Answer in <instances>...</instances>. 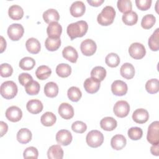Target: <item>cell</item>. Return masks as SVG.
Here are the masks:
<instances>
[{
    "mask_svg": "<svg viewBox=\"0 0 159 159\" xmlns=\"http://www.w3.org/2000/svg\"><path fill=\"white\" fill-rule=\"evenodd\" d=\"M88 25L84 20H78L76 22L69 24L66 29V32L71 40L76 37H82L88 31Z\"/></svg>",
    "mask_w": 159,
    "mask_h": 159,
    "instance_id": "1",
    "label": "cell"
},
{
    "mask_svg": "<svg viewBox=\"0 0 159 159\" xmlns=\"http://www.w3.org/2000/svg\"><path fill=\"white\" fill-rule=\"evenodd\" d=\"M116 11L112 6H106L98 14L97 17L98 22L104 26L111 25L115 18Z\"/></svg>",
    "mask_w": 159,
    "mask_h": 159,
    "instance_id": "2",
    "label": "cell"
},
{
    "mask_svg": "<svg viewBox=\"0 0 159 159\" xmlns=\"http://www.w3.org/2000/svg\"><path fill=\"white\" fill-rule=\"evenodd\" d=\"M17 86L12 81H6L3 82L0 87L1 96L6 99L14 98L17 93Z\"/></svg>",
    "mask_w": 159,
    "mask_h": 159,
    "instance_id": "3",
    "label": "cell"
},
{
    "mask_svg": "<svg viewBox=\"0 0 159 159\" xmlns=\"http://www.w3.org/2000/svg\"><path fill=\"white\" fill-rule=\"evenodd\" d=\"M87 144L92 148L101 146L104 142L103 134L99 130H93L89 132L86 137Z\"/></svg>",
    "mask_w": 159,
    "mask_h": 159,
    "instance_id": "4",
    "label": "cell"
},
{
    "mask_svg": "<svg viewBox=\"0 0 159 159\" xmlns=\"http://www.w3.org/2000/svg\"><path fill=\"white\" fill-rule=\"evenodd\" d=\"M147 141L152 145L159 143V122L154 121L152 122L148 128Z\"/></svg>",
    "mask_w": 159,
    "mask_h": 159,
    "instance_id": "5",
    "label": "cell"
},
{
    "mask_svg": "<svg viewBox=\"0 0 159 159\" xmlns=\"http://www.w3.org/2000/svg\"><path fill=\"white\" fill-rule=\"evenodd\" d=\"M7 35L9 39L13 41L19 40L23 35L24 29L23 26L17 23L12 24L7 28Z\"/></svg>",
    "mask_w": 159,
    "mask_h": 159,
    "instance_id": "6",
    "label": "cell"
},
{
    "mask_svg": "<svg viewBox=\"0 0 159 159\" xmlns=\"http://www.w3.org/2000/svg\"><path fill=\"white\" fill-rule=\"evenodd\" d=\"M129 53L131 57L134 59L139 60L142 58L146 53L144 45L139 42L132 43L129 48Z\"/></svg>",
    "mask_w": 159,
    "mask_h": 159,
    "instance_id": "7",
    "label": "cell"
},
{
    "mask_svg": "<svg viewBox=\"0 0 159 159\" xmlns=\"http://www.w3.org/2000/svg\"><path fill=\"white\" fill-rule=\"evenodd\" d=\"M113 111L116 116L123 118L129 114L130 111V106L125 101H118L114 106Z\"/></svg>",
    "mask_w": 159,
    "mask_h": 159,
    "instance_id": "8",
    "label": "cell"
},
{
    "mask_svg": "<svg viewBox=\"0 0 159 159\" xmlns=\"http://www.w3.org/2000/svg\"><path fill=\"white\" fill-rule=\"evenodd\" d=\"M97 46L96 42L90 39L83 40L80 45V49L82 53L86 56H91L96 51Z\"/></svg>",
    "mask_w": 159,
    "mask_h": 159,
    "instance_id": "9",
    "label": "cell"
},
{
    "mask_svg": "<svg viewBox=\"0 0 159 159\" xmlns=\"http://www.w3.org/2000/svg\"><path fill=\"white\" fill-rule=\"evenodd\" d=\"M5 115L9 120L16 122L21 119L22 117V112L17 106H12L6 109Z\"/></svg>",
    "mask_w": 159,
    "mask_h": 159,
    "instance_id": "10",
    "label": "cell"
},
{
    "mask_svg": "<svg viewBox=\"0 0 159 159\" xmlns=\"http://www.w3.org/2000/svg\"><path fill=\"white\" fill-rule=\"evenodd\" d=\"M55 138L57 143L63 146L68 145L71 142L73 139L71 132L65 129L60 130L57 133Z\"/></svg>",
    "mask_w": 159,
    "mask_h": 159,
    "instance_id": "11",
    "label": "cell"
},
{
    "mask_svg": "<svg viewBox=\"0 0 159 159\" xmlns=\"http://www.w3.org/2000/svg\"><path fill=\"white\" fill-rule=\"evenodd\" d=\"M101 81L98 80L90 77L85 80L84 82V88L86 91L90 94H93L98 91L100 88Z\"/></svg>",
    "mask_w": 159,
    "mask_h": 159,
    "instance_id": "12",
    "label": "cell"
},
{
    "mask_svg": "<svg viewBox=\"0 0 159 159\" xmlns=\"http://www.w3.org/2000/svg\"><path fill=\"white\" fill-rule=\"evenodd\" d=\"M127 84L121 80H116L111 84V91L112 93L118 96L125 95L127 92Z\"/></svg>",
    "mask_w": 159,
    "mask_h": 159,
    "instance_id": "13",
    "label": "cell"
},
{
    "mask_svg": "<svg viewBox=\"0 0 159 159\" xmlns=\"http://www.w3.org/2000/svg\"><path fill=\"white\" fill-rule=\"evenodd\" d=\"M86 10V6L83 1H76L73 2L70 7V11L71 16L75 17L82 16Z\"/></svg>",
    "mask_w": 159,
    "mask_h": 159,
    "instance_id": "14",
    "label": "cell"
},
{
    "mask_svg": "<svg viewBox=\"0 0 159 159\" xmlns=\"http://www.w3.org/2000/svg\"><path fill=\"white\" fill-rule=\"evenodd\" d=\"M58 114L65 119H70L74 116L73 107L67 102H63L58 107Z\"/></svg>",
    "mask_w": 159,
    "mask_h": 159,
    "instance_id": "15",
    "label": "cell"
},
{
    "mask_svg": "<svg viewBox=\"0 0 159 159\" xmlns=\"http://www.w3.org/2000/svg\"><path fill=\"white\" fill-rule=\"evenodd\" d=\"M149 119L148 111L143 108L136 109L132 114V119L137 124L145 123Z\"/></svg>",
    "mask_w": 159,
    "mask_h": 159,
    "instance_id": "16",
    "label": "cell"
},
{
    "mask_svg": "<svg viewBox=\"0 0 159 159\" xmlns=\"http://www.w3.org/2000/svg\"><path fill=\"white\" fill-rule=\"evenodd\" d=\"M62 32V27L58 22L49 24L47 28V33L48 37L60 38Z\"/></svg>",
    "mask_w": 159,
    "mask_h": 159,
    "instance_id": "17",
    "label": "cell"
},
{
    "mask_svg": "<svg viewBox=\"0 0 159 159\" xmlns=\"http://www.w3.org/2000/svg\"><path fill=\"white\" fill-rule=\"evenodd\" d=\"M42 102L37 99L29 100L26 104V108L27 111L32 114H37L40 113L43 110Z\"/></svg>",
    "mask_w": 159,
    "mask_h": 159,
    "instance_id": "18",
    "label": "cell"
},
{
    "mask_svg": "<svg viewBox=\"0 0 159 159\" xmlns=\"http://www.w3.org/2000/svg\"><path fill=\"white\" fill-rule=\"evenodd\" d=\"M126 139L121 134H117L113 136L111 140L112 148L116 150H122L126 145Z\"/></svg>",
    "mask_w": 159,
    "mask_h": 159,
    "instance_id": "19",
    "label": "cell"
},
{
    "mask_svg": "<svg viewBox=\"0 0 159 159\" xmlns=\"http://www.w3.org/2000/svg\"><path fill=\"white\" fill-rule=\"evenodd\" d=\"M63 57L71 63H76L78 58V54L76 49L72 46H67L63 49Z\"/></svg>",
    "mask_w": 159,
    "mask_h": 159,
    "instance_id": "20",
    "label": "cell"
},
{
    "mask_svg": "<svg viewBox=\"0 0 159 159\" xmlns=\"http://www.w3.org/2000/svg\"><path fill=\"white\" fill-rule=\"evenodd\" d=\"M49 159H61L63 157V150L60 145H53L47 151Z\"/></svg>",
    "mask_w": 159,
    "mask_h": 159,
    "instance_id": "21",
    "label": "cell"
},
{
    "mask_svg": "<svg viewBox=\"0 0 159 159\" xmlns=\"http://www.w3.org/2000/svg\"><path fill=\"white\" fill-rule=\"evenodd\" d=\"M43 19L47 24L58 22L60 19L58 12L55 9H48L43 13Z\"/></svg>",
    "mask_w": 159,
    "mask_h": 159,
    "instance_id": "22",
    "label": "cell"
},
{
    "mask_svg": "<svg viewBox=\"0 0 159 159\" xmlns=\"http://www.w3.org/2000/svg\"><path fill=\"white\" fill-rule=\"evenodd\" d=\"M25 47L27 51L31 53H38L41 48L40 42L35 38H29L25 42Z\"/></svg>",
    "mask_w": 159,
    "mask_h": 159,
    "instance_id": "23",
    "label": "cell"
},
{
    "mask_svg": "<svg viewBox=\"0 0 159 159\" xmlns=\"http://www.w3.org/2000/svg\"><path fill=\"white\" fill-rule=\"evenodd\" d=\"M120 73L124 78L127 80L132 79L135 75L134 66L130 63H125L121 66Z\"/></svg>",
    "mask_w": 159,
    "mask_h": 159,
    "instance_id": "24",
    "label": "cell"
},
{
    "mask_svg": "<svg viewBox=\"0 0 159 159\" xmlns=\"http://www.w3.org/2000/svg\"><path fill=\"white\" fill-rule=\"evenodd\" d=\"M117 122L115 119L112 117H106L100 121L101 127L106 131H112L117 127Z\"/></svg>",
    "mask_w": 159,
    "mask_h": 159,
    "instance_id": "25",
    "label": "cell"
},
{
    "mask_svg": "<svg viewBox=\"0 0 159 159\" xmlns=\"http://www.w3.org/2000/svg\"><path fill=\"white\" fill-rule=\"evenodd\" d=\"M32 136V132L29 129L22 128L17 133V140L19 143L25 144L31 140Z\"/></svg>",
    "mask_w": 159,
    "mask_h": 159,
    "instance_id": "26",
    "label": "cell"
},
{
    "mask_svg": "<svg viewBox=\"0 0 159 159\" xmlns=\"http://www.w3.org/2000/svg\"><path fill=\"white\" fill-rule=\"evenodd\" d=\"M9 16L13 20H20L24 16L23 9L19 5L14 4L8 9Z\"/></svg>",
    "mask_w": 159,
    "mask_h": 159,
    "instance_id": "27",
    "label": "cell"
},
{
    "mask_svg": "<svg viewBox=\"0 0 159 159\" xmlns=\"http://www.w3.org/2000/svg\"><path fill=\"white\" fill-rule=\"evenodd\" d=\"M44 93L49 98H54L58 93V86L55 82L50 81L46 83L44 86Z\"/></svg>",
    "mask_w": 159,
    "mask_h": 159,
    "instance_id": "28",
    "label": "cell"
},
{
    "mask_svg": "<svg viewBox=\"0 0 159 159\" xmlns=\"http://www.w3.org/2000/svg\"><path fill=\"white\" fill-rule=\"evenodd\" d=\"M148 47L152 51H158L159 49V29L157 28L151 35L148 41Z\"/></svg>",
    "mask_w": 159,
    "mask_h": 159,
    "instance_id": "29",
    "label": "cell"
},
{
    "mask_svg": "<svg viewBox=\"0 0 159 159\" xmlns=\"http://www.w3.org/2000/svg\"><path fill=\"white\" fill-rule=\"evenodd\" d=\"M52 73V70L47 65H41L39 66L35 71L37 78L40 80L47 79Z\"/></svg>",
    "mask_w": 159,
    "mask_h": 159,
    "instance_id": "30",
    "label": "cell"
},
{
    "mask_svg": "<svg viewBox=\"0 0 159 159\" xmlns=\"http://www.w3.org/2000/svg\"><path fill=\"white\" fill-rule=\"evenodd\" d=\"M57 120L56 116L52 112H46L40 117V122L42 124L45 126L50 127L55 124Z\"/></svg>",
    "mask_w": 159,
    "mask_h": 159,
    "instance_id": "31",
    "label": "cell"
},
{
    "mask_svg": "<svg viewBox=\"0 0 159 159\" xmlns=\"http://www.w3.org/2000/svg\"><path fill=\"white\" fill-rule=\"evenodd\" d=\"M122 22L127 25H133L137 22L138 15L134 11H129L122 15Z\"/></svg>",
    "mask_w": 159,
    "mask_h": 159,
    "instance_id": "32",
    "label": "cell"
},
{
    "mask_svg": "<svg viewBox=\"0 0 159 159\" xmlns=\"http://www.w3.org/2000/svg\"><path fill=\"white\" fill-rule=\"evenodd\" d=\"M61 45L60 38L47 37L45 42V46L49 51H55L58 49Z\"/></svg>",
    "mask_w": 159,
    "mask_h": 159,
    "instance_id": "33",
    "label": "cell"
},
{
    "mask_svg": "<svg viewBox=\"0 0 159 159\" xmlns=\"http://www.w3.org/2000/svg\"><path fill=\"white\" fill-rule=\"evenodd\" d=\"M71 68L66 63H60L56 67V73L61 78H66L71 75Z\"/></svg>",
    "mask_w": 159,
    "mask_h": 159,
    "instance_id": "34",
    "label": "cell"
},
{
    "mask_svg": "<svg viewBox=\"0 0 159 159\" xmlns=\"http://www.w3.org/2000/svg\"><path fill=\"white\" fill-rule=\"evenodd\" d=\"M35 65V60L30 57H24L19 61V66L23 70H30Z\"/></svg>",
    "mask_w": 159,
    "mask_h": 159,
    "instance_id": "35",
    "label": "cell"
},
{
    "mask_svg": "<svg viewBox=\"0 0 159 159\" xmlns=\"http://www.w3.org/2000/svg\"><path fill=\"white\" fill-rule=\"evenodd\" d=\"M106 76V69L101 66H97L93 68L91 71V76L102 81Z\"/></svg>",
    "mask_w": 159,
    "mask_h": 159,
    "instance_id": "36",
    "label": "cell"
},
{
    "mask_svg": "<svg viewBox=\"0 0 159 159\" xmlns=\"http://www.w3.org/2000/svg\"><path fill=\"white\" fill-rule=\"evenodd\" d=\"M155 22L156 18L153 14H146L142 19L141 26L145 29H149L153 26Z\"/></svg>",
    "mask_w": 159,
    "mask_h": 159,
    "instance_id": "37",
    "label": "cell"
},
{
    "mask_svg": "<svg viewBox=\"0 0 159 159\" xmlns=\"http://www.w3.org/2000/svg\"><path fill=\"white\" fill-rule=\"evenodd\" d=\"M68 98L73 102H78L82 96V93L80 89L76 86L70 87L67 91Z\"/></svg>",
    "mask_w": 159,
    "mask_h": 159,
    "instance_id": "38",
    "label": "cell"
},
{
    "mask_svg": "<svg viewBox=\"0 0 159 159\" xmlns=\"http://www.w3.org/2000/svg\"><path fill=\"white\" fill-rule=\"evenodd\" d=\"M106 65L111 68L116 67L120 63V58L116 53H110L105 58Z\"/></svg>",
    "mask_w": 159,
    "mask_h": 159,
    "instance_id": "39",
    "label": "cell"
},
{
    "mask_svg": "<svg viewBox=\"0 0 159 159\" xmlns=\"http://www.w3.org/2000/svg\"><path fill=\"white\" fill-rule=\"evenodd\" d=\"M40 84L37 81H31L25 86V92L29 95H36L40 91Z\"/></svg>",
    "mask_w": 159,
    "mask_h": 159,
    "instance_id": "40",
    "label": "cell"
},
{
    "mask_svg": "<svg viewBox=\"0 0 159 159\" xmlns=\"http://www.w3.org/2000/svg\"><path fill=\"white\" fill-rule=\"evenodd\" d=\"M145 89L150 94H155L158 91V80L156 78L148 80L145 84Z\"/></svg>",
    "mask_w": 159,
    "mask_h": 159,
    "instance_id": "41",
    "label": "cell"
},
{
    "mask_svg": "<svg viewBox=\"0 0 159 159\" xmlns=\"http://www.w3.org/2000/svg\"><path fill=\"white\" fill-rule=\"evenodd\" d=\"M127 134L131 140H137L142 138L143 135V130L140 127H132L128 130Z\"/></svg>",
    "mask_w": 159,
    "mask_h": 159,
    "instance_id": "42",
    "label": "cell"
},
{
    "mask_svg": "<svg viewBox=\"0 0 159 159\" xmlns=\"http://www.w3.org/2000/svg\"><path fill=\"white\" fill-rule=\"evenodd\" d=\"M117 6L119 11L124 14L131 11L132 8V2L130 0H118Z\"/></svg>",
    "mask_w": 159,
    "mask_h": 159,
    "instance_id": "43",
    "label": "cell"
},
{
    "mask_svg": "<svg viewBox=\"0 0 159 159\" xmlns=\"http://www.w3.org/2000/svg\"><path fill=\"white\" fill-rule=\"evenodd\" d=\"M71 129L76 133H79V134H82L84 133L86 129H87V126L86 124L82 122V121H80V120H77L74 122L72 125H71Z\"/></svg>",
    "mask_w": 159,
    "mask_h": 159,
    "instance_id": "44",
    "label": "cell"
},
{
    "mask_svg": "<svg viewBox=\"0 0 159 159\" xmlns=\"http://www.w3.org/2000/svg\"><path fill=\"white\" fill-rule=\"evenodd\" d=\"M13 72L12 67L8 63H2L1 65L0 74L2 77H9L11 76Z\"/></svg>",
    "mask_w": 159,
    "mask_h": 159,
    "instance_id": "45",
    "label": "cell"
},
{
    "mask_svg": "<svg viewBox=\"0 0 159 159\" xmlns=\"http://www.w3.org/2000/svg\"><path fill=\"white\" fill-rule=\"evenodd\" d=\"M39 156V152L37 149L34 147H27L23 153V157L24 158H37Z\"/></svg>",
    "mask_w": 159,
    "mask_h": 159,
    "instance_id": "46",
    "label": "cell"
},
{
    "mask_svg": "<svg viewBox=\"0 0 159 159\" xmlns=\"http://www.w3.org/2000/svg\"><path fill=\"white\" fill-rule=\"evenodd\" d=\"M135 4L137 7L142 10V11H146L148 9L152 4L151 0H136Z\"/></svg>",
    "mask_w": 159,
    "mask_h": 159,
    "instance_id": "47",
    "label": "cell"
},
{
    "mask_svg": "<svg viewBox=\"0 0 159 159\" xmlns=\"http://www.w3.org/2000/svg\"><path fill=\"white\" fill-rule=\"evenodd\" d=\"M18 80H19V83L21 85L25 86L28 83L32 81L33 78H32V76L30 75H29V73H22L19 75Z\"/></svg>",
    "mask_w": 159,
    "mask_h": 159,
    "instance_id": "48",
    "label": "cell"
},
{
    "mask_svg": "<svg viewBox=\"0 0 159 159\" xmlns=\"http://www.w3.org/2000/svg\"><path fill=\"white\" fill-rule=\"evenodd\" d=\"M0 126H1V137H2L7 131L8 126L6 123L3 121L0 122Z\"/></svg>",
    "mask_w": 159,
    "mask_h": 159,
    "instance_id": "49",
    "label": "cell"
},
{
    "mask_svg": "<svg viewBox=\"0 0 159 159\" xmlns=\"http://www.w3.org/2000/svg\"><path fill=\"white\" fill-rule=\"evenodd\" d=\"M87 2L92 6L98 7L104 2V0H88Z\"/></svg>",
    "mask_w": 159,
    "mask_h": 159,
    "instance_id": "50",
    "label": "cell"
},
{
    "mask_svg": "<svg viewBox=\"0 0 159 159\" xmlns=\"http://www.w3.org/2000/svg\"><path fill=\"white\" fill-rule=\"evenodd\" d=\"M159 147L158 143L156 145H152V146L150 148V152L152 155L155 156H158L159 155Z\"/></svg>",
    "mask_w": 159,
    "mask_h": 159,
    "instance_id": "51",
    "label": "cell"
},
{
    "mask_svg": "<svg viewBox=\"0 0 159 159\" xmlns=\"http://www.w3.org/2000/svg\"><path fill=\"white\" fill-rule=\"evenodd\" d=\"M6 48V42L2 36H1V53H2Z\"/></svg>",
    "mask_w": 159,
    "mask_h": 159,
    "instance_id": "52",
    "label": "cell"
}]
</instances>
